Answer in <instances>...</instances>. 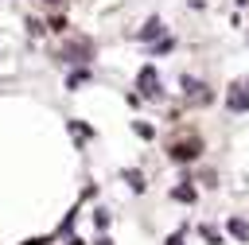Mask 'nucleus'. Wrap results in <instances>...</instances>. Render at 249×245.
<instances>
[{
  "label": "nucleus",
  "mask_w": 249,
  "mask_h": 245,
  "mask_svg": "<svg viewBox=\"0 0 249 245\" xmlns=\"http://www.w3.org/2000/svg\"><path fill=\"white\" fill-rule=\"evenodd\" d=\"M124 183H128L132 191H144V175H140L136 167H128V171H124Z\"/></svg>",
  "instance_id": "6"
},
{
  "label": "nucleus",
  "mask_w": 249,
  "mask_h": 245,
  "mask_svg": "<svg viewBox=\"0 0 249 245\" xmlns=\"http://www.w3.org/2000/svg\"><path fill=\"white\" fill-rule=\"evenodd\" d=\"M136 89H140L144 97H160V74H156V66H144V70L136 74Z\"/></svg>",
  "instance_id": "1"
},
{
  "label": "nucleus",
  "mask_w": 249,
  "mask_h": 245,
  "mask_svg": "<svg viewBox=\"0 0 249 245\" xmlns=\"http://www.w3.org/2000/svg\"><path fill=\"white\" fill-rule=\"evenodd\" d=\"M70 132H74L78 140H86V136H89V128H86V124H78V121H70Z\"/></svg>",
  "instance_id": "10"
},
{
  "label": "nucleus",
  "mask_w": 249,
  "mask_h": 245,
  "mask_svg": "<svg viewBox=\"0 0 249 245\" xmlns=\"http://www.w3.org/2000/svg\"><path fill=\"white\" fill-rule=\"evenodd\" d=\"M19 245H47V237H27V241H19Z\"/></svg>",
  "instance_id": "12"
},
{
  "label": "nucleus",
  "mask_w": 249,
  "mask_h": 245,
  "mask_svg": "<svg viewBox=\"0 0 249 245\" xmlns=\"http://www.w3.org/2000/svg\"><path fill=\"white\" fill-rule=\"evenodd\" d=\"M183 93H187V97H198V101H206V93H202V82H195V78H187V74H183Z\"/></svg>",
  "instance_id": "5"
},
{
  "label": "nucleus",
  "mask_w": 249,
  "mask_h": 245,
  "mask_svg": "<svg viewBox=\"0 0 249 245\" xmlns=\"http://www.w3.org/2000/svg\"><path fill=\"white\" fill-rule=\"evenodd\" d=\"M202 237L206 245H222V233H214V226H202Z\"/></svg>",
  "instance_id": "9"
},
{
  "label": "nucleus",
  "mask_w": 249,
  "mask_h": 245,
  "mask_svg": "<svg viewBox=\"0 0 249 245\" xmlns=\"http://www.w3.org/2000/svg\"><path fill=\"white\" fill-rule=\"evenodd\" d=\"M171 198H179V202H195V187H175Z\"/></svg>",
  "instance_id": "8"
},
{
  "label": "nucleus",
  "mask_w": 249,
  "mask_h": 245,
  "mask_svg": "<svg viewBox=\"0 0 249 245\" xmlns=\"http://www.w3.org/2000/svg\"><path fill=\"white\" fill-rule=\"evenodd\" d=\"M198 152H202L198 140H179V144H171V159H175V163H191V159H198Z\"/></svg>",
  "instance_id": "2"
},
{
  "label": "nucleus",
  "mask_w": 249,
  "mask_h": 245,
  "mask_svg": "<svg viewBox=\"0 0 249 245\" xmlns=\"http://www.w3.org/2000/svg\"><path fill=\"white\" fill-rule=\"evenodd\" d=\"M160 31H163V23H160V19H148L144 31H140V39H152V35H160Z\"/></svg>",
  "instance_id": "7"
},
{
  "label": "nucleus",
  "mask_w": 249,
  "mask_h": 245,
  "mask_svg": "<svg viewBox=\"0 0 249 245\" xmlns=\"http://www.w3.org/2000/svg\"><path fill=\"white\" fill-rule=\"evenodd\" d=\"M226 105H230V113H245L249 109V86H233L230 97H226Z\"/></svg>",
  "instance_id": "3"
},
{
  "label": "nucleus",
  "mask_w": 249,
  "mask_h": 245,
  "mask_svg": "<svg viewBox=\"0 0 249 245\" xmlns=\"http://www.w3.org/2000/svg\"><path fill=\"white\" fill-rule=\"evenodd\" d=\"M183 241H187V229H175V233L167 237V245H183Z\"/></svg>",
  "instance_id": "11"
},
{
  "label": "nucleus",
  "mask_w": 249,
  "mask_h": 245,
  "mask_svg": "<svg viewBox=\"0 0 249 245\" xmlns=\"http://www.w3.org/2000/svg\"><path fill=\"white\" fill-rule=\"evenodd\" d=\"M47 4H58V0H47Z\"/></svg>",
  "instance_id": "13"
},
{
  "label": "nucleus",
  "mask_w": 249,
  "mask_h": 245,
  "mask_svg": "<svg viewBox=\"0 0 249 245\" xmlns=\"http://www.w3.org/2000/svg\"><path fill=\"white\" fill-rule=\"evenodd\" d=\"M226 226H230V233H233L237 241H249V222H245V218H230Z\"/></svg>",
  "instance_id": "4"
}]
</instances>
